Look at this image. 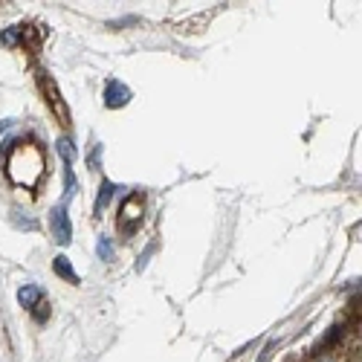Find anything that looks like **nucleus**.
I'll list each match as a JSON object with an SVG mask.
<instances>
[{
	"instance_id": "nucleus-1",
	"label": "nucleus",
	"mask_w": 362,
	"mask_h": 362,
	"mask_svg": "<svg viewBox=\"0 0 362 362\" xmlns=\"http://www.w3.org/2000/svg\"><path fill=\"white\" fill-rule=\"evenodd\" d=\"M49 221H52V232H55V240H58V244H70L73 232H70V221H67L64 206H55Z\"/></svg>"
},
{
	"instance_id": "nucleus-2",
	"label": "nucleus",
	"mask_w": 362,
	"mask_h": 362,
	"mask_svg": "<svg viewBox=\"0 0 362 362\" xmlns=\"http://www.w3.org/2000/svg\"><path fill=\"white\" fill-rule=\"evenodd\" d=\"M128 99H131V90L122 81H107V90H105L107 107H122V105H128Z\"/></svg>"
},
{
	"instance_id": "nucleus-3",
	"label": "nucleus",
	"mask_w": 362,
	"mask_h": 362,
	"mask_svg": "<svg viewBox=\"0 0 362 362\" xmlns=\"http://www.w3.org/2000/svg\"><path fill=\"white\" fill-rule=\"evenodd\" d=\"M18 298H21V305H23L26 310H33L38 301L44 298V293H41V287H35V284H26V287L18 293Z\"/></svg>"
},
{
	"instance_id": "nucleus-4",
	"label": "nucleus",
	"mask_w": 362,
	"mask_h": 362,
	"mask_svg": "<svg viewBox=\"0 0 362 362\" xmlns=\"http://www.w3.org/2000/svg\"><path fill=\"white\" fill-rule=\"evenodd\" d=\"M55 273L62 276V279H67V281H73V284L78 281V276L73 273V267L67 264V258H64V255H58V258H55Z\"/></svg>"
},
{
	"instance_id": "nucleus-5",
	"label": "nucleus",
	"mask_w": 362,
	"mask_h": 362,
	"mask_svg": "<svg viewBox=\"0 0 362 362\" xmlns=\"http://www.w3.org/2000/svg\"><path fill=\"white\" fill-rule=\"evenodd\" d=\"M113 197V183H102V189H99V200H96V215H102L105 212V206H107V200Z\"/></svg>"
},
{
	"instance_id": "nucleus-6",
	"label": "nucleus",
	"mask_w": 362,
	"mask_h": 362,
	"mask_svg": "<svg viewBox=\"0 0 362 362\" xmlns=\"http://www.w3.org/2000/svg\"><path fill=\"white\" fill-rule=\"evenodd\" d=\"M58 151H62V157H64V163H67V165L76 160V148H73V142H70V139H62V142H58Z\"/></svg>"
},
{
	"instance_id": "nucleus-7",
	"label": "nucleus",
	"mask_w": 362,
	"mask_h": 362,
	"mask_svg": "<svg viewBox=\"0 0 362 362\" xmlns=\"http://www.w3.org/2000/svg\"><path fill=\"white\" fill-rule=\"evenodd\" d=\"M99 252H102V258H105V261L110 258V244H107V238H102V240H99Z\"/></svg>"
}]
</instances>
